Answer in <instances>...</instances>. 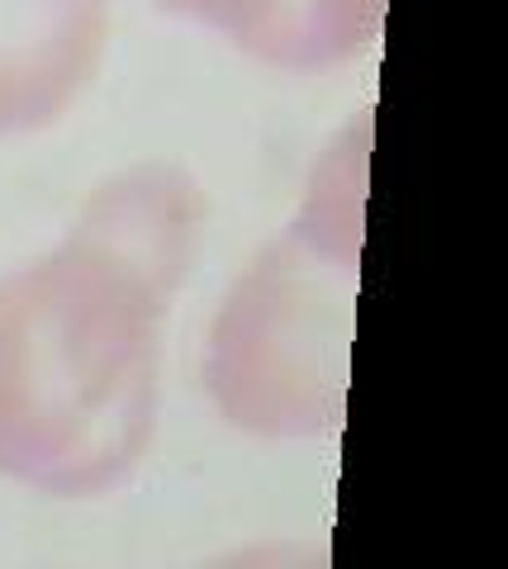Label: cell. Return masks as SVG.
I'll return each mask as SVG.
<instances>
[{"instance_id": "obj_1", "label": "cell", "mask_w": 508, "mask_h": 569, "mask_svg": "<svg viewBox=\"0 0 508 569\" xmlns=\"http://www.w3.org/2000/svg\"><path fill=\"white\" fill-rule=\"evenodd\" d=\"M196 238V186L138 167L86 200L62 247L0 280V475L52 498H96L133 475Z\"/></svg>"}, {"instance_id": "obj_2", "label": "cell", "mask_w": 508, "mask_h": 569, "mask_svg": "<svg viewBox=\"0 0 508 569\" xmlns=\"http://www.w3.org/2000/svg\"><path fill=\"white\" fill-rule=\"evenodd\" d=\"M366 142L352 123L319 157L290 228L242 271L209 328L205 385L219 413L257 437H328L347 413Z\"/></svg>"}, {"instance_id": "obj_3", "label": "cell", "mask_w": 508, "mask_h": 569, "mask_svg": "<svg viewBox=\"0 0 508 569\" xmlns=\"http://www.w3.org/2000/svg\"><path fill=\"white\" fill-rule=\"evenodd\" d=\"M110 0H0V138L58 123L96 81Z\"/></svg>"}, {"instance_id": "obj_4", "label": "cell", "mask_w": 508, "mask_h": 569, "mask_svg": "<svg viewBox=\"0 0 508 569\" xmlns=\"http://www.w3.org/2000/svg\"><path fill=\"white\" fill-rule=\"evenodd\" d=\"M190 24L215 29L257 62L313 71L376 43L385 0H157Z\"/></svg>"}]
</instances>
